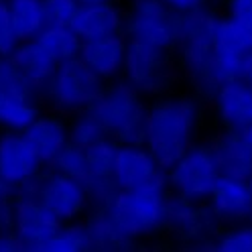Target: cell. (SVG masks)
<instances>
[{
    "label": "cell",
    "instance_id": "obj_1",
    "mask_svg": "<svg viewBox=\"0 0 252 252\" xmlns=\"http://www.w3.org/2000/svg\"><path fill=\"white\" fill-rule=\"evenodd\" d=\"M197 122V106L191 100H165L149 110L145 145L161 169H171L189 151Z\"/></svg>",
    "mask_w": 252,
    "mask_h": 252
},
{
    "label": "cell",
    "instance_id": "obj_2",
    "mask_svg": "<svg viewBox=\"0 0 252 252\" xmlns=\"http://www.w3.org/2000/svg\"><path fill=\"white\" fill-rule=\"evenodd\" d=\"M165 177L159 175L147 185L120 189L106 212L128 238L151 234L165 224Z\"/></svg>",
    "mask_w": 252,
    "mask_h": 252
},
{
    "label": "cell",
    "instance_id": "obj_3",
    "mask_svg": "<svg viewBox=\"0 0 252 252\" xmlns=\"http://www.w3.org/2000/svg\"><path fill=\"white\" fill-rule=\"evenodd\" d=\"M220 19L201 10L199 6L183 12L179 17V35L177 41L183 47L185 65L195 80L197 88L203 92L218 90L220 82L216 75V53H214V35Z\"/></svg>",
    "mask_w": 252,
    "mask_h": 252
},
{
    "label": "cell",
    "instance_id": "obj_4",
    "mask_svg": "<svg viewBox=\"0 0 252 252\" xmlns=\"http://www.w3.org/2000/svg\"><path fill=\"white\" fill-rule=\"evenodd\" d=\"M102 122L106 132L124 145H143L147 138L149 110L138 100L130 84H118L94 102L90 108Z\"/></svg>",
    "mask_w": 252,
    "mask_h": 252
},
{
    "label": "cell",
    "instance_id": "obj_5",
    "mask_svg": "<svg viewBox=\"0 0 252 252\" xmlns=\"http://www.w3.org/2000/svg\"><path fill=\"white\" fill-rule=\"evenodd\" d=\"M51 94L59 106L67 110L92 108L102 96V77L94 73L80 57L57 63L51 80Z\"/></svg>",
    "mask_w": 252,
    "mask_h": 252
},
{
    "label": "cell",
    "instance_id": "obj_6",
    "mask_svg": "<svg viewBox=\"0 0 252 252\" xmlns=\"http://www.w3.org/2000/svg\"><path fill=\"white\" fill-rule=\"evenodd\" d=\"M169 171L173 189L189 201L208 199L222 175L214 153L208 149H189Z\"/></svg>",
    "mask_w": 252,
    "mask_h": 252
},
{
    "label": "cell",
    "instance_id": "obj_7",
    "mask_svg": "<svg viewBox=\"0 0 252 252\" xmlns=\"http://www.w3.org/2000/svg\"><path fill=\"white\" fill-rule=\"evenodd\" d=\"M132 41L167 49L177 41L179 17H175L163 0H136L130 14Z\"/></svg>",
    "mask_w": 252,
    "mask_h": 252
},
{
    "label": "cell",
    "instance_id": "obj_8",
    "mask_svg": "<svg viewBox=\"0 0 252 252\" xmlns=\"http://www.w3.org/2000/svg\"><path fill=\"white\" fill-rule=\"evenodd\" d=\"M124 69L128 84L136 92L155 94L169 84L171 69L165 57V49L153 47L140 41H130L126 45Z\"/></svg>",
    "mask_w": 252,
    "mask_h": 252
},
{
    "label": "cell",
    "instance_id": "obj_9",
    "mask_svg": "<svg viewBox=\"0 0 252 252\" xmlns=\"http://www.w3.org/2000/svg\"><path fill=\"white\" fill-rule=\"evenodd\" d=\"M61 228V220L39 197H19L14 203V234L25 250L41 252L43 244Z\"/></svg>",
    "mask_w": 252,
    "mask_h": 252
},
{
    "label": "cell",
    "instance_id": "obj_10",
    "mask_svg": "<svg viewBox=\"0 0 252 252\" xmlns=\"http://www.w3.org/2000/svg\"><path fill=\"white\" fill-rule=\"evenodd\" d=\"M250 49L252 43L248 35L232 17L218 23L214 35V53H216V75L220 84L240 77L242 57Z\"/></svg>",
    "mask_w": 252,
    "mask_h": 252
},
{
    "label": "cell",
    "instance_id": "obj_11",
    "mask_svg": "<svg viewBox=\"0 0 252 252\" xmlns=\"http://www.w3.org/2000/svg\"><path fill=\"white\" fill-rule=\"evenodd\" d=\"M39 165V157L23 132L10 130L0 138V179H4L12 187H19L25 181L37 177Z\"/></svg>",
    "mask_w": 252,
    "mask_h": 252
},
{
    "label": "cell",
    "instance_id": "obj_12",
    "mask_svg": "<svg viewBox=\"0 0 252 252\" xmlns=\"http://www.w3.org/2000/svg\"><path fill=\"white\" fill-rule=\"evenodd\" d=\"M114 181L120 189H132L151 183L161 175V165L149 147L143 145H122L116 151L114 159Z\"/></svg>",
    "mask_w": 252,
    "mask_h": 252
},
{
    "label": "cell",
    "instance_id": "obj_13",
    "mask_svg": "<svg viewBox=\"0 0 252 252\" xmlns=\"http://www.w3.org/2000/svg\"><path fill=\"white\" fill-rule=\"evenodd\" d=\"M39 199L61 222H65V220L75 218L84 210L88 193H86V187L82 181H75V179L61 175V173L55 171L51 177L41 181Z\"/></svg>",
    "mask_w": 252,
    "mask_h": 252
},
{
    "label": "cell",
    "instance_id": "obj_14",
    "mask_svg": "<svg viewBox=\"0 0 252 252\" xmlns=\"http://www.w3.org/2000/svg\"><path fill=\"white\" fill-rule=\"evenodd\" d=\"M216 104L222 120L232 130H244L252 124V84L234 77L216 90Z\"/></svg>",
    "mask_w": 252,
    "mask_h": 252
},
{
    "label": "cell",
    "instance_id": "obj_15",
    "mask_svg": "<svg viewBox=\"0 0 252 252\" xmlns=\"http://www.w3.org/2000/svg\"><path fill=\"white\" fill-rule=\"evenodd\" d=\"M8 57L12 61V65L25 77V82L31 86V90L49 84L57 69V61L49 55V51L37 39L21 41L17 45V49Z\"/></svg>",
    "mask_w": 252,
    "mask_h": 252
},
{
    "label": "cell",
    "instance_id": "obj_16",
    "mask_svg": "<svg viewBox=\"0 0 252 252\" xmlns=\"http://www.w3.org/2000/svg\"><path fill=\"white\" fill-rule=\"evenodd\" d=\"M120 25H122L120 12L110 2L80 4L71 21V29L82 41H96L118 35Z\"/></svg>",
    "mask_w": 252,
    "mask_h": 252
},
{
    "label": "cell",
    "instance_id": "obj_17",
    "mask_svg": "<svg viewBox=\"0 0 252 252\" xmlns=\"http://www.w3.org/2000/svg\"><path fill=\"white\" fill-rule=\"evenodd\" d=\"M210 197H212V210L220 218H228V220L252 218V189L248 181L220 175Z\"/></svg>",
    "mask_w": 252,
    "mask_h": 252
},
{
    "label": "cell",
    "instance_id": "obj_18",
    "mask_svg": "<svg viewBox=\"0 0 252 252\" xmlns=\"http://www.w3.org/2000/svg\"><path fill=\"white\" fill-rule=\"evenodd\" d=\"M80 59L102 80L104 77H112L120 69H124L126 45L118 35L96 41H84Z\"/></svg>",
    "mask_w": 252,
    "mask_h": 252
},
{
    "label": "cell",
    "instance_id": "obj_19",
    "mask_svg": "<svg viewBox=\"0 0 252 252\" xmlns=\"http://www.w3.org/2000/svg\"><path fill=\"white\" fill-rule=\"evenodd\" d=\"M214 157L222 175L248 181L252 177V153L240 130L224 134L214 147Z\"/></svg>",
    "mask_w": 252,
    "mask_h": 252
},
{
    "label": "cell",
    "instance_id": "obj_20",
    "mask_svg": "<svg viewBox=\"0 0 252 252\" xmlns=\"http://www.w3.org/2000/svg\"><path fill=\"white\" fill-rule=\"evenodd\" d=\"M23 134L37 153L41 163H51L59 151L69 143L67 128L53 118H35L23 130Z\"/></svg>",
    "mask_w": 252,
    "mask_h": 252
},
{
    "label": "cell",
    "instance_id": "obj_21",
    "mask_svg": "<svg viewBox=\"0 0 252 252\" xmlns=\"http://www.w3.org/2000/svg\"><path fill=\"white\" fill-rule=\"evenodd\" d=\"M165 224L173 226L175 230H179L187 236H199V234L208 232L212 228L210 216L199 212L193 206V201H189L181 195L177 199H167Z\"/></svg>",
    "mask_w": 252,
    "mask_h": 252
},
{
    "label": "cell",
    "instance_id": "obj_22",
    "mask_svg": "<svg viewBox=\"0 0 252 252\" xmlns=\"http://www.w3.org/2000/svg\"><path fill=\"white\" fill-rule=\"evenodd\" d=\"M6 4L19 39H37L47 25L43 0H6Z\"/></svg>",
    "mask_w": 252,
    "mask_h": 252
},
{
    "label": "cell",
    "instance_id": "obj_23",
    "mask_svg": "<svg viewBox=\"0 0 252 252\" xmlns=\"http://www.w3.org/2000/svg\"><path fill=\"white\" fill-rule=\"evenodd\" d=\"M37 41L49 51V55L57 63L80 57L82 43H84L80 37H77L75 31L71 29V25H45V29L39 33Z\"/></svg>",
    "mask_w": 252,
    "mask_h": 252
},
{
    "label": "cell",
    "instance_id": "obj_24",
    "mask_svg": "<svg viewBox=\"0 0 252 252\" xmlns=\"http://www.w3.org/2000/svg\"><path fill=\"white\" fill-rule=\"evenodd\" d=\"M37 118L31 94H2L0 96V124L8 130L23 132Z\"/></svg>",
    "mask_w": 252,
    "mask_h": 252
},
{
    "label": "cell",
    "instance_id": "obj_25",
    "mask_svg": "<svg viewBox=\"0 0 252 252\" xmlns=\"http://www.w3.org/2000/svg\"><path fill=\"white\" fill-rule=\"evenodd\" d=\"M90 232V240H92V248H100V250H116V248H124L126 242L130 238L126 236L110 214H100L92 220L86 226Z\"/></svg>",
    "mask_w": 252,
    "mask_h": 252
},
{
    "label": "cell",
    "instance_id": "obj_26",
    "mask_svg": "<svg viewBox=\"0 0 252 252\" xmlns=\"http://www.w3.org/2000/svg\"><path fill=\"white\" fill-rule=\"evenodd\" d=\"M116 151L118 147L112 140H98L92 147L86 149L88 157V167H90V179H114L112 171H114V159H116ZM86 181V183H88Z\"/></svg>",
    "mask_w": 252,
    "mask_h": 252
},
{
    "label": "cell",
    "instance_id": "obj_27",
    "mask_svg": "<svg viewBox=\"0 0 252 252\" xmlns=\"http://www.w3.org/2000/svg\"><path fill=\"white\" fill-rule=\"evenodd\" d=\"M55 171L61 175H67L75 181H82L86 185L88 177H90V167H88V157H86V149L77 147L73 143H67L59 151V155L51 161Z\"/></svg>",
    "mask_w": 252,
    "mask_h": 252
},
{
    "label": "cell",
    "instance_id": "obj_28",
    "mask_svg": "<svg viewBox=\"0 0 252 252\" xmlns=\"http://www.w3.org/2000/svg\"><path fill=\"white\" fill-rule=\"evenodd\" d=\"M92 248L90 232L86 226L59 228L41 248V252H84Z\"/></svg>",
    "mask_w": 252,
    "mask_h": 252
},
{
    "label": "cell",
    "instance_id": "obj_29",
    "mask_svg": "<svg viewBox=\"0 0 252 252\" xmlns=\"http://www.w3.org/2000/svg\"><path fill=\"white\" fill-rule=\"evenodd\" d=\"M106 136V128L102 126V122L96 118V114L90 112L84 114L82 118H77L69 130V143L82 147V149H88L92 147L94 143H98Z\"/></svg>",
    "mask_w": 252,
    "mask_h": 252
},
{
    "label": "cell",
    "instance_id": "obj_30",
    "mask_svg": "<svg viewBox=\"0 0 252 252\" xmlns=\"http://www.w3.org/2000/svg\"><path fill=\"white\" fill-rule=\"evenodd\" d=\"M2 94H31V86L12 65L10 57H0V96Z\"/></svg>",
    "mask_w": 252,
    "mask_h": 252
},
{
    "label": "cell",
    "instance_id": "obj_31",
    "mask_svg": "<svg viewBox=\"0 0 252 252\" xmlns=\"http://www.w3.org/2000/svg\"><path fill=\"white\" fill-rule=\"evenodd\" d=\"M220 252H252V226L234 228L216 242Z\"/></svg>",
    "mask_w": 252,
    "mask_h": 252
},
{
    "label": "cell",
    "instance_id": "obj_32",
    "mask_svg": "<svg viewBox=\"0 0 252 252\" xmlns=\"http://www.w3.org/2000/svg\"><path fill=\"white\" fill-rule=\"evenodd\" d=\"M47 25H71L80 2L77 0H43Z\"/></svg>",
    "mask_w": 252,
    "mask_h": 252
},
{
    "label": "cell",
    "instance_id": "obj_33",
    "mask_svg": "<svg viewBox=\"0 0 252 252\" xmlns=\"http://www.w3.org/2000/svg\"><path fill=\"white\" fill-rule=\"evenodd\" d=\"M21 43L17 31H14L10 12H8V4L6 0H0V57H8L17 45Z\"/></svg>",
    "mask_w": 252,
    "mask_h": 252
},
{
    "label": "cell",
    "instance_id": "obj_34",
    "mask_svg": "<svg viewBox=\"0 0 252 252\" xmlns=\"http://www.w3.org/2000/svg\"><path fill=\"white\" fill-rule=\"evenodd\" d=\"M17 187L0 179V232H8L14 226V203H17Z\"/></svg>",
    "mask_w": 252,
    "mask_h": 252
},
{
    "label": "cell",
    "instance_id": "obj_35",
    "mask_svg": "<svg viewBox=\"0 0 252 252\" xmlns=\"http://www.w3.org/2000/svg\"><path fill=\"white\" fill-rule=\"evenodd\" d=\"M230 17L244 29L252 43V0H230Z\"/></svg>",
    "mask_w": 252,
    "mask_h": 252
},
{
    "label": "cell",
    "instance_id": "obj_36",
    "mask_svg": "<svg viewBox=\"0 0 252 252\" xmlns=\"http://www.w3.org/2000/svg\"><path fill=\"white\" fill-rule=\"evenodd\" d=\"M21 250H25V244L14 234V230L0 232V252H21Z\"/></svg>",
    "mask_w": 252,
    "mask_h": 252
},
{
    "label": "cell",
    "instance_id": "obj_37",
    "mask_svg": "<svg viewBox=\"0 0 252 252\" xmlns=\"http://www.w3.org/2000/svg\"><path fill=\"white\" fill-rule=\"evenodd\" d=\"M163 2L173 8V10H179V12H187V10H193L197 6H201L203 0H163Z\"/></svg>",
    "mask_w": 252,
    "mask_h": 252
},
{
    "label": "cell",
    "instance_id": "obj_38",
    "mask_svg": "<svg viewBox=\"0 0 252 252\" xmlns=\"http://www.w3.org/2000/svg\"><path fill=\"white\" fill-rule=\"evenodd\" d=\"M240 77L244 82L252 84V49L242 57V63H240Z\"/></svg>",
    "mask_w": 252,
    "mask_h": 252
},
{
    "label": "cell",
    "instance_id": "obj_39",
    "mask_svg": "<svg viewBox=\"0 0 252 252\" xmlns=\"http://www.w3.org/2000/svg\"><path fill=\"white\" fill-rule=\"evenodd\" d=\"M242 132V136H244V140H246V145H248V149H250V153H252V124L250 126H246L244 130H240Z\"/></svg>",
    "mask_w": 252,
    "mask_h": 252
},
{
    "label": "cell",
    "instance_id": "obj_40",
    "mask_svg": "<svg viewBox=\"0 0 252 252\" xmlns=\"http://www.w3.org/2000/svg\"><path fill=\"white\" fill-rule=\"evenodd\" d=\"M80 4H96V2H110V0H77Z\"/></svg>",
    "mask_w": 252,
    "mask_h": 252
},
{
    "label": "cell",
    "instance_id": "obj_41",
    "mask_svg": "<svg viewBox=\"0 0 252 252\" xmlns=\"http://www.w3.org/2000/svg\"><path fill=\"white\" fill-rule=\"evenodd\" d=\"M248 185H250V189H252V177H250V179H248Z\"/></svg>",
    "mask_w": 252,
    "mask_h": 252
}]
</instances>
